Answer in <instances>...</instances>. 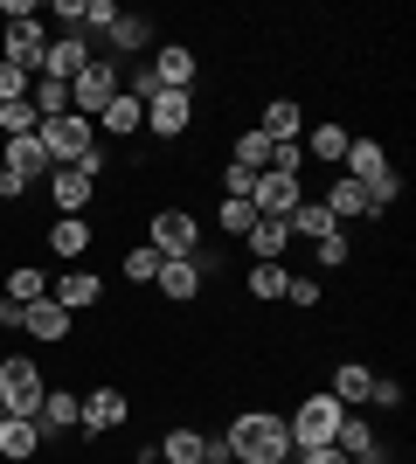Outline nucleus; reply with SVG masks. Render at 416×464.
<instances>
[{
	"mask_svg": "<svg viewBox=\"0 0 416 464\" xmlns=\"http://www.w3.org/2000/svg\"><path fill=\"white\" fill-rule=\"evenodd\" d=\"M222 444H229V458H243V464H285L292 458V430H285L277 409H243Z\"/></svg>",
	"mask_w": 416,
	"mask_h": 464,
	"instance_id": "f257e3e1",
	"label": "nucleus"
},
{
	"mask_svg": "<svg viewBox=\"0 0 416 464\" xmlns=\"http://www.w3.org/2000/svg\"><path fill=\"white\" fill-rule=\"evenodd\" d=\"M35 139H42V153H49V167H77V160L98 146V125L77 118V111H63V118H42Z\"/></svg>",
	"mask_w": 416,
	"mask_h": 464,
	"instance_id": "f03ea898",
	"label": "nucleus"
},
{
	"mask_svg": "<svg viewBox=\"0 0 416 464\" xmlns=\"http://www.w3.org/2000/svg\"><path fill=\"white\" fill-rule=\"evenodd\" d=\"M42 395H49L42 368L28 361V353H7V361H0V409H7V416H35Z\"/></svg>",
	"mask_w": 416,
	"mask_h": 464,
	"instance_id": "7ed1b4c3",
	"label": "nucleus"
},
{
	"mask_svg": "<svg viewBox=\"0 0 416 464\" xmlns=\"http://www.w3.org/2000/svg\"><path fill=\"white\" fill-rule=\"evenodd\" d=\"M340 416H347V409L334 402V395H305V402L292 409V450H313V444H334V430H340Z\"/></svg>",
	"mask_w": 416,
	"mask_h": 464,
	"instance_id": "20e7f679",
	"label": "nucleus"
},
{
	"mask_svg": "<svg viewBox=\"0 0 416 464\" xmlns=\"http://www.w3.org/2000/svg\"><path fill=\"white\" fill-rule=\"evenodd\" d=\"M146 243H153L160 256H195L201 250V222L188 208H160L153 222H146Z\"/></svg>",
	"mask_w": 416,
	"mask_h": 464,
	"instance_id": "39448f33",
	"label": "nucleus"
},
{
	"mask_svg": "<svg viewBox=\"0 0 416 464\" xmlns=\"http://www.w3.org/2000/svg\"><path fill=\"white\" fill-rule=\"evenodd\" d=\"M111 97H119V70H111L104 56H91V70L70 83V111H77V118H98Z\"/></svg>",
	"mask_w": 416,
	"mask_h": 464,
	"instance_id": "423d86ee",
	"label": "nucleus"
},
{
	"mask_svg": "<svg viewBox=\"0 0 416 464\" xmlns=\"http://www.w3.org/2000/svg\"><path fill=\"white\" fill-rule=\"evenodd\" d=\"M125 416H132L125 388H91V395H83L77 430H83V437H111V430H125Z\"/></svg>",
	"mask_w": 416,
	"mask_h": 464,
	"instance_id": "0eeeda50",
	"label": "nucleus"
},
{
	"mask_svg": "<svg viewBox=\"0 0 416 464\" xmlns=\"http://www.w3.org/2000/svg\"><path fill=\"white\" fill-rule=\"evenodd\" d=\"M0 174H15L21 188H35V180H49V153H42V139H0Z\"/></svg>",
	"mask_w": 416,
	"mask_h": 464,
	"instance_id": "6e6552de",
	"label": "nucleus"
},
{
	"mask_svg": "<svg viewBox=\"0 0 416 464\" xmlns=\"http://www.w3.org/2000/svg\"><path fill=\"white\" fill-rule=\"evenodd\" d=\"M188 125H195V97L188 91H160L153 104H146V132L153 139H180Z\"/></svg>",
	"mask_w": 416,
	"mask_h": 464,
	"instance_id": "1a4fd4ad",
	"label": "nucleus"
},
{
	"mask_svg": "<svg viewBox=\"0 0 416 464\" xmlns=\"http://www.w3.org/2000/svg\"><path fill=\"white\" fill-rule=\"evenodd\" d=\"M49 201H56V215H83L91 201H98V180L91 174H77V167H49Z\"/></svg>",
	"mask_w": 416,
	"mask_h": 464,
	"instance_id": "9d476101",
	"label": "nucleus"
},
{
	"mask_svg": "<svg viewBox=\"0 0 416 464\" xmlns=\"http://www.w3.org/2000/svg\"><path fill=\"white\" fill-rule=\"evenodd\" d=\"M77 416H83V395H70V388H49V395H42V409L28 416V423H35V430H42V444H49V437H70V430H77Z\"/></svg>",
	"mask_w": 416,
	"mask_h": 464,
	"instance_id": "9b49d317",
	"label": "nucleus"
},
{
	"mask_svg": "<svg viewBox=\"0 0 416 464\" xmlns=\"http://www.w3.org/2000/svg\"><path fill=\"white\" fill-rule=\"evenodd\" d=\"M21 333L42 340V347H56V340H70V312H63L56 298H28V305H21Z\"/></svg>",
	"mask_w": 416,
	"mask_h": 464,
	"instance_id": "f8f14e48",
	"label": "nucleus"
},
{
	"mask_svg": "<svg viewBox=\"0 0 416 464\" xmlns=\"http://www.w3.org/2000/svg\"><path fill=\"white\" fill-rule=\"evenodd\" d=\"M83 70H91V42H83V35H63V42H49V56H42V70H35V77L77 83Z\"/></svg>",
	"mask_w": 416,
	"mask_h": 464,
	"instance_id": "ddd939ff",
	"label": "nucleus"
},
{
	"mask_svg": "<svg viewBox=\"0 0 416 464\" xmlns=\"http://www.w3.org/2000/svg\"><path fill=\"white\" fill-rule=\"evenodd\" d=\"M146 70H153V83L160 91H195V49H180V42H167V49H160L153 63H146Z\"/></svg>",
	"mask_w": 416,
	"mask_h": 464,
	"instance_id": "4468645a",
	"label": "nucleus"
},
{
	"mask_svg": "<svg viewBox=\"0 0 416 464\" xmlns=\"http://www.w3.org/2000/svg\"><path fill=\"white\" fill-rule=\"evenodd\" d=\"M42 56H49V35H42V21H7V63L35 77Z\"/></svg>",
	"mask_w": 416,
	"mask_h": 464,
	"instance_id": "2eb2a0df",
	"label": "nucleus"
},
{
	"mask_svg": "<svg viewBox=\"0 0 416 464\" xmlns=\"http://www.w3.org/2000/svg\"><path fill=\"white\" fill-rule=\"evenodd\" d=\"M257 132L271 139V146H298V139H305V111H298L292 97H271L264 118H257Z\"/></svg>",
	"mask_w": 416,
	"mask_h": 464,
	"instance_id": "dca6fc26",
	"label": "nucleus"
},
{
	"mask_svg": "<svg viewBox=\"0 0 416 464\" xmlns=\"http://www.w3.org/2000/svg\"><path fill=\"white\" fill-rule=\"evenodd\" d=\"M340 174L354 180V188L382 180V174H389V153H382V139H347V160H340Z\"/></svg>",
	"mask_w": 416,
	"mask_h": 464,
	"instance_id": "f3484780",
	"label": "nucleus"
},
{
	"mask_svg": "<svg viewBox=\"0 0 416 464\" xmlns=\"http://www.w3.org/2000/svg\"><path fill=\"white\" fill-rule=\"evenodd\" d=\"M49 298H56V305L77 319V312H91V305L104 298V277H98V271H63V285L49 291Z\"/></svg>",
	"mask_w": 416,
	"mask_h": 464,
	"instance_id": "a211bd4d",
	"label": "nucleus"
},
{
	"mask_svg": "<svg viewBox=\"0 0 416 464\" xmlns=\"http://www.w3.org/2000/svg\"><path fill=\"white\" fill-rule=\"evenodd\" d=\"M0 458H7V464L42 458V430L28 423V416H0Z\"/></svg>",
	"mask_w": 416,
	"mask_h": 464,
	"instance_id": "6ab92c4d",
	"label": "nucleus"
},
{
	"mask_svg": "<svg viewBox=\"0 0 416 464\" xmlns=\"http://www.w3.org/2000/svg\"><path fill=\"white\" fill-rule=\"evenodd\" d=\"M334 444L347 450V464H382V444H375V430L361 423L354 409H347V416H340V430H334Z\"/></svg>",
	"mask_w": 416,
	"mask_h": 464,
	"instance_id": "aec40b11",
	"label": "nucleus"
},
{
	"mask_svg": "<svg viewBox=\"0 0 416 464\" xmlns=\"http://www.w3.org/2000/svg\"><path fill=\"white\" fill-rule=\"evenodd\" d=\"M91 243H98V236H91V222H83V215H56V222H49V250H56L63 264H77Z\"/></svg>",
	"mask_w": 416,
	"mask_h": 464,
	"instance_id": "412c9836",
	"label": "nucleus"
},
{
	"mask_svg": "<svg viewBox=\"0 0 416 464\" xmlns=\"http://www.w3.org/2000/svg\"><path fill=\"white\" fill-rule=\"evenodd\" d=\"M153 285H160V298H174V305H188V298H201V271H195V264H188V256H167Z\"/></svg>",
	"mask_w": 416,
	"mask_h": 464,
	"instance_id": "4be33fe9",
	"label": "nucleus"
},
{
	"mask_svg": "<svg viewBox=\"0 0 416 464\" xmlns=\"http://www.w3.org/2000/svg\"><path fill=\"white\" fill-rule=\"evenodd\" d=\"M91 125H98V132H119V139H125V132H146V104H132V97L119 91L98 118H91Z\"/></svg>",
	"mask_w": 416,
	"mask_h": 464,
	"instance_id": "5701e85b",
	"label": "nucleus"
},
{
	"mask_svg": "<svg viewBox=\"0 0 416 464\" xmlns=\"http://www.w3.org/2000/svg\"><path fill=\"white\" fill-rule=\"evenodd\" d=\"M243 243H250V256H257V264H277V256L292 250V229H285V222H271V215H257V229L243 236Z\"/></svg>",
	"mask_w": 416,
	"mask_h": 464,
	"instance_id": "b1692460",
	"label": "nucleus"
},
{
	"mask_svg": "<svg viewBox=\"0 0 416 464\" xmlns=\"http://www.w3.org/2000/svg\"><path fill=\"white\" fill-rule=\"evenodd\" d=\"M368 388H375V374L361 368V361H340V368H334V388H326V395H334L340 409H354V402H368Z\"/></svg>",
	"mask_w": 416,
	"mask_h": 464,
	"instance_id": "393cba45",
	"label": "nucleus"
},
{
	"mask_svg": "<svg viewBox=\"0 0 416 464\" xmlns=\"http://www.w3.org/2000/svg\"><path fill=\"white\" fill-rule=\"evenodd\" d=\"M347 139H354L347 125H313L298 153H313V160H326V167H340V160H347Z\"/></svg>",
	"mask_w": 416,
	"mask_h": 464,
	"instance_id": "a878e982",
	"label": "nucleus"
},
{
	"mask_svg": "<svg viewBox=\"0 0 416 464\" xmlns=\"http://www.w3.org/2000/svg\"><path fill=\"white\" fill-rule=\"evenodd\" d=\"M201 450H208V437H201V430H167V437H160V464H201Z\"/></svg>",
	"mask_w": 416,
	"mask_h": 464,
	"instance_id": "bb28decb",
	"label": "nucleus"
},
{
	"mask_svg": "<svg viewBox=\"0 0 416 464\" xmlns=\"http://www.w3.org/2000/svg\"><path fill=\"white\" fill-rule=\"evenodd\" d=\"M326 215H334L340 229H347V222H354V215H368V194H361V188H354V180L340 174V180H334V188H326Z\"/></svg>",
	"mask_w": 416,
	"mask_h": 464,
	"instance_id": "cd10ccee",
	"label": "nucleus"
},
{
	"mask_svg": "<svg viewBox=\"0 0 416 464\" xmlns=\"http://www.w3.org/2000/svg\"><path fill=\"white\" fill-rule=\"evenodd\" d=\"M271 139L264 132H237V160H229V167H243V174H271Z\"/></svg>",
	"mask_w": 416,
	"mask_h": 464,
	"instance_id": "c85d7f7f",
	"label": "nucleus"
},
{
	"mask_svg": "<svg viewBox=\"0 0 416 464\" xmlns=\"http://www.w3.org/2000/svg\"><path fill=\"white\" fill-rule=\"evenodd\" d=\"M28 104H35V118H63V111H70V83L35 77V83H28Z\"/></svg>",
	"mask_w": 416,
	"mask_h": 464,
	"instance_id": "c756f323",
	"label": "nucleus"
},
{
	"mask_svg": "<svg viewBox=\"0 0 416 464\" xmlns=\"http://www.w3.org/2000/svg\"><path fill=\"white\" fill-rule=\"evenodd\" d=\"M216 222H222V229H229V236H237V243H243V236L257 229V208H250V194H222Z\"/></svg>",
	"mask_w": 416,
	"mask_h": 464,
	"instance_id": "7c9ffc66",
	"label": "nucleus"
},
{
	"mask_svg": "<svg viewBox=\"0 0 416 464\" xmlns=\"http://www.w3.org/2000/svg\"><path fill=\"white\" fill-rule=\"evenodd\" d=\"M146 35H153V28H146V14H119V21H111V28H104V42H111L119 56H132V49H146Z\"/></svg>",
	"mask_w": 416,
	"mask_h": 464,
	"instance_id": "2f4dec72",
	"label": "nucleus"
},
{
	"mask_svg": "<svg viewBox=\"0 0 416 464\" xmlns=\"http://www.w3.org/2000/svg\"><path fill=\"white\" fill-rule=\"evenodd\" d=\"M285 285H292V271H285V264H250V298L277 305V298H285Z\"/></svg>",
	"mask_w": 416,
	"mask_h": 464,
	"instance_id": "473e14b6",
	"label": "nucleus"
},
{
	"mask_svg": "<svg viewBox=\"0 0 416 464\" xmlns=\"http://www.w3.org/2000/svg\"><path fill=\"white\" fill-rule=\"evenodd\" d=\"M7 298H15V305H28V298H49V277H42L35 264H15V271H7Z\"/></svg>",
	"mask_w": 416,
	"mask_h": 464,
	"instance_id": "72a5a7b5",
	"label": "nucleus"
},
{
	"mask_svg": "<svg viewBox=\"0 0 416 464\" xmlns=\"http://www.w3.org/2000/svg\"><path fill=\"white\" fill-rule=\"evenodd\" d=\"M361 194H368V215H389V208H396V201H402V174H396V167H389V174H382V180H368V188H361Z\"/></svg>",
	"mask_w": 416,
	"mask_h": 464,
	"instance_id": "f704fd0d",
	"label": "nucleus"
},
{
	"mask_svg": "<svg viewBox=\"0 0 416 464\" xmlns=\"http://www.w3.org/2000/svg\"><path fill=\"white\" fill-rule=\"evenodd\" d=\"M35 125H42V118H35V104H28V97H21V104H0V139H28Z\"/></svg>",
	"mask_w": 416,
	"mask_h": 464,
	"instance_id": "c9c22d12",
	"label": "nucleus"
},
{
	"mask_svg": "<svg viewBox=\"0 0 416 464\" xmlns=\"http://www.w3.org/2000/svg\"><path fill=\"white\" fill-rule=\"evenodd\" d=\"M160 264H167V256H160L153 243H139V250H125V277H132V285H153V277H160Z\"/></svg>",
	"mask_w": 416,
	"mask_h": 464,
	"instance_id": "e433bc0d",
	"label": "nucleus"
},
{
	"mask_svg": "<svg viewBox=\"0 0 416 464\" xmlns=\"http://www.w3.org/2000/svg\"><path fill=\"white\" fill-rule=\"evenodd\" d=\"M28 83H35L28 70H15V63L0 56V104H21V97H28Z\"/></svg>",
	"mask_w": 416,
	"mask_h": 464,
	"instance_id": "4c0bfd02",
	"label": "nucleus"
},
{
	"mask_svg": "<svg viewBox=\"0 0 416 464\" xmlns=\"http://www.w3.org/2000/svg\"><path fill=\"white\" fill-rule=\"evenodd\" d=\"M313 250H319V264H326V271H340V264H347V229H334V236H319Z\"/></svg>",
	"mask_w": 416,
	"mask_h": 464,
	"instance_id": "58836bf2",
	"label": "nucleus"
},
{
	"mask_svg": "<svg viewBox=\"0 0 416 464\" xmlns=\"http://www.w3.org/2000/svg\"><path fill=\"white\" fill-rule=\"evenodd\" d=\"M111 21H119V7H111V0H83V21H77V28H98V35H104Z\"/></svg>",
	"mask_w": 416,
	"mask_h": 464,
	"instance_id": "ea45409f",
	"label": "nucleus"
},
{
	"mask_svg": "<svg viewBox=\"0 0 416 464\" xmlns=\"http://www.w3.org/2000/svg\"><path fill=\"white\" fill-rule=\"evenodd\" d=\"M285 298H292L298 312H313V305H319V285H313V277H292V285H285Z\"/></svg>",
	"mask_w": 416,
	"mask_h": 464,
	"instance_id": "a19ab883",
	"label": "nucleus"
},
{
	"mask_svg": "<svg viewBox=\"0 0 416 464\" xmlns=\"http://www.w3.org/2000/svg\"><path fill=\"white\" fill-rule=\"evenodd\" d=\"M368 402H375V409H402V382H375V388H368Z\"/></svg>",
	"mask_w": 416,
	"mask_h": 464,
	"instance_id": "79ce46f5",
	"label": "nucleus"
},
{
	"mask_svg": "<svg viewBox=\"0 0 416 464\" xmlns=\"http://www.w3.org/2000/svg\"><path fill=\"white\" fill-rule=\"evenodd\" d=\"M298 464H347V450L340 444H313V450H298Z\"/></svg>",
	"mask_w": 416,
	"mask_h": 464,
	"instance_id": "37998d69",
	"label": "nucleus"
},
{
	"mask_svg": "<svg viewBox=\"0 0 416 464\" xmlns=\"http://www.w3.org/2000/svg\"><path fill=\"white\" fill-rule=\"evenodd\" d=\"M49 14H56L63 28H70V35H77V21H83V0H56V7H49Z\"/></svg>",
	"mask_w": 416,
	"mask_h": 464,
	"instance_id": "c03bdc74",
	"label": "nucleus"
},
{
	"mask_svg": "<svg viewBox=\"0 0 416 464\" xmlns=\"http://www.w3.org/2000/svg\"><path fill=\"white\" fill-rule=\"evenodd\" d=\"M104 167H111V153H104V146H91V153H83V160H77V174H91V180H98V174H104Z\"/></svg>",
	"mask_w": 416,
	"mask_h": 464,
	"instance_id": "a18cd8bd",
	"label": "nucleus"
},
{
	"mask_svg": "<svg viewBox=\"0 0 416 464\" xmlns=\"http://www.w3.org/2000/svg\"><path fill=\"white\" fill-rule=\"evenodd\" d=\"M0 416H7V409H0Z\"/></svg>",
	"mask_w": 416,
	"mask_h": 464,
	"instance_id": "49530a36",
	"label": "nucleus"
},
{
	"mask_svg": "<svg viewBox=\"0 0 416 464\" xmlns=\"http://www.w3.org/2000/svg\"><path fill=\"white\" fill-rule=\"evenodd\" d=\"M201 464H208V458H201Z\"/></svg>",
	"mask_w": 416,
	"mask_h": 464,
	"instance_id": "de8ad7c7",
	"label": "nucleus"
}]
</instances>
